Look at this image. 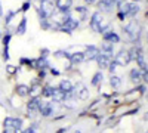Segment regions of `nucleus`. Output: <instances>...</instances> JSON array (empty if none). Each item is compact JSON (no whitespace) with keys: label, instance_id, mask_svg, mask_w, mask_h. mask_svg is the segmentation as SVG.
Returning a JSON list of instances; mask_svg holds the SVG:
<instances>
[{"label":"nucleus","instance_id":"f257e3e1","mask_svg":"<svg viewBox=\"0 0 148 133\" xmlns=\"http://www.w3.org/2000/svg\"><path fill=\"white\" fill-rule=\"evenodd\" d=\"M37 12H39L40 19L51 18L55 14V5H53V2H51V0H43V2H40V8L37 9Z\"/></svg>","mask_w":148,"mask_h":133},{"label":"nucleus","instance_id":"f03ea898","mask_svg":"<svg viewBox=\"0 0 148 133\" xmlns=\"http://www.w3.org/2000/svg\"><path fill=\"white\" fill-rule=\"evenodd\" d=\"M125 31L127 33V35H129V39L130 40H136L138 39V35H139V31H141V27L138 25L136 22H130L129 25H126L125 27Z\"/></svg>","mask_w":148,"mask_h":133},{"label":"nucleus","instance_id":"7ed1b4c3","mask_svg":"<svg viewBox=\"0 0 148 133\" xmlns=\"http://www.w3.org/2000/svg\"><path fill=\"white\" fill-rule=\"evenodd\" d=\"M114 62H116L117 65H121V67L127 65V64L130 62L129 52H127V50H125V49H121V50H120V52L116 55V58H114Z\"/></svg>","mask_w":148,"mask_h":133},{"label":"nucleus","instance_id":"20e7f679","mask_svg":"<svg viewBox=\"0 0 148 133\" xmlns=\"http://www.w3.org/2000/svg\"><path fill=\"white\" fill-rule=\"evenodd\" d=\"M79 27V21L77 19H74V18H70V19H67L62 25H61V30L59 31H64V33H71V31H74Z\"/></svg>","mask_w":148,"mask_h":133},{"label":"nucleus","instance_id":"39448f33","mask_svg":"<svg viewBox=\"0 0 148 133\" xmlns=\"http://www.w3.org/2000/svg\"><path fill=\"white\" fill-rule=\"evenodd\" d=\"M98 55H99V49L96 46H88L86 47V52L83 53L84 61H93V59H96Z\"/></svg>","mask_w":148,"mask_h":133},{"label":"nucleus","instance_id":"423d86ee","mask_svg":"<svg viewBox=\"0 0 148 133\" xmlns=\"http://www.w3.org/2000/svg\"><path fill=\"white\" fill-rule=\"evenodd\" d=\"M39 111L42 113L43 117H49V115L53 114V106H52L51 102H42V101H39Z\"/></svg>","mask_w":148,"mask_h":133},{"label":"nucleus","instance_id":"0eeeda50","mask_svg":"<svg viewBox=\"0 0 148 133\" xmlns=\"http://www.w3.org/2000/svg\"><path fill=\"white\" fill-rule=\"evenodd\" d=\"M102 19H104V16H102L101 12H95V14L92 15L90 27H92V30H93L95 33H101V31H99V22H101Z\"/></svg>","mask_w":148,"mask_h":133},{"label":"nucleus","instance_id":"6e6552de","mask_svg":"<svg viewBox=\"0 0 148 133\" xmlns=\"http://www.w3.org/2000/svg\"><path fill=\"white\" fill-rule=\"evenodd\" d=\"M51 18H53L52 21H53V22H56L58 25H62V24H64L67 19H70L71 16H70V14H68V12H61V10H59L58 14L55 12V14H53Z\"/></svg>","mask_w":148,"mask_h":133},{"label":"nucleus","instance_id":"1a4fd4ad","mask_svg":"<svg viewBox=\"0 0 148 133\" xmlns=\"http://www.w3.org/2000/svg\"><path fill=\"white\" fill-rule=\"evenodd\" d=\"M73 93H76L79 99H88V96H89V90L86 89V86L83 83H79L76 90H73Z\"/></svg>","mask_w":148,"mask_h":133},{"label":"nucleus","instance_id":"9d476101","mask_svg":"<svg viewBox=\"0 0 148 133\" xmlns=\"http://www.w3.org/2000/svg\"><path fill=\"white\" fill-rule=\"evenodd\" d=\"M73 6V0H56V8L61 12H70Z\"/></svg>","mask_w":148,"mask_h":133},{"label":"nucleus","instance_id":"9b49d317","mask_svg":"<svg viewBox=\"0 0 148 133\" xmlns=\"http://www.w3.org/2000/svg\"><path fill=\"white\" fill-rule=\"evenodd\" d=\"M51 98L53 99V102H64L67 99V93L58 87V89H53V93H52Z\"/></svg>","mask_w":148,"mask_h":133},{"label":"nucleus","instance_id":"f8f14e48","mask_svg":"<svg viewBox=\"0 0 148 133\" xmlns=\"http://www.w3.org/2000/svg\"><path fill=\"white\" fill-rule=\"evenodd\" d=\"M27 111H28V115H34L37 111H39V98H33V99L28 102Z\"/></svg>","mask_w":148,"mask_h":133},{"label":"nucleus","instance_id":"ddd939ff","mask_svg":"<svg viewBox=\"0 0 148 133\" xmlns=\"http://www.w3.org/2000/svg\"><path fill=\"white\" fill-rule=\"evenodd\" d=\"M102 37H104L105 42H110V43H119V42H120V37H119V35H117L114 31H108V30H105Z\"/></svg>","mask_w":148,"mask_h":133},{"label":"nucleus","instance_id":"4468645a","mask_svg":"<svg viewBox=\"0 0 148 133\" xmlns=\"http://www.w3.org/2000/svg\"><path fill=\"white\" fill-rule=\"evenodd\" d=\"M96 62H98V65H99L101 68H108L110 64H111V58H108V56H105V55H102L99 52V55L96 56Z\"/></svg>","mask_w":148,"mask_h":133},{"label":"nucleus","instance_id":"2eb2a0df","mask_svg":"<svg viewBox=\"0 0 148 133\" xmlns=\"http://www.w3.org/2000/svg\"><path fill=\"white\" fill-rule=\"evenodd\" d=\"M59 89L62 90V92H65L67 95L68 93H73V90H74V86H73V83L70 81V80H62L59 83Z\"/></svg>","mask_w":148,"mask_h":133},{"label":"nucleus","instance_id":"dca6fc26","mask_svg":"<svg viewBox=\"0 0 148 133\" xmlns=\"http://www.w3.org/2000/svg\"><path fill=\"white\" fill-rule=\"evenodd\" d=\"M68 58H70V62H71V64H79V62L84 61V56H83V53H82V52H77V53H71Z\"/></svg>","mask_w":148,"mask_h":133},{"label":"nucleus","instance_id":"f3484780","mask_svg":"<svg viewBox=\"0 0 148 133\" xmlns=\"http://www.w3.org/2000/svg\"><path fill=\"white\" fill-rule=\"evenodd\" d=\"M16 93L19 96H27V95H30V87L27 86V84H18L16 86Z\"/></svg>","mask_w":148,"mask_h":133},{"label":"nucleus","instance_id":"a211bd4d","mask_svg":"<svg viewBox=\"0 0 148 133\" xmlns=\"http://www.w3.org/2000/svg\"><path fill=\"white\" fill-rule=\"evenodd\" d=\"M27 31V18L24 16L22 19H21V22L18 24V27H16V33L18 34H24Z\"/></svg>","mask_w":148,"mask_h":133},{"label":"nucleus","instance_id":"6ab92c4d","mask_svg":"<svg viewBox=\"0 0 148 133\" xmlns=\"http://www.w3.org/2000/svg\"><path fill=\"white\" fill-rule=\"evenodd\" d=\"M141 78H142V74H141L136 68H133V70L130 71V80H132L133 83H139Z\"/></svg>","mask_w":148,"mask_h":133},{"label":"nucleus","instance_id":"aec40b11","mask_svg":"<svg viewBox=\"0 0 148 133\" xmlns=\"http://www.w3.org/2000/svg\"><path fill=\"white\" fill-rule=\"evenodd\" d=\"M139 12V6L136 3H129V12H127V16H135Z\"/></svg>","mask_w":148,"mask_h":133},{"label":"nucleus","instance_id":"412c9836","mask_svg":"<svg viewBox=\"0 0 148 133\" xmlns=\"http://www.w3.org/2000/svg\"><path fill=\"white\" fill-rule=\"evenodd\" d=\"M110 84H111V86H113L114 89H119V87H120V84H121V80H120V77H119V76H113V74H111Z\"/></svg>","mask_w":148,"mask_h":133},{"label":"nucleus","instance_id":"4be33fe9","mask_svg":"<svg viewBox=\"0 0 148 133\" xmlns=\"http://www.w3.org/2000/svg\"><path fill=\"white\" fill-rule=\"evenodd\" d=\"M141 53H142V52H141L139 47H133V49H130V50H129V58H130V61H132V59H138V56H139Z\"/></svg>","mask_w":148,"mask_h":133},{"label":"nucleus","instance_id":"5701e85b","mask_svg":"<svg viewBox=\"0 0 148 133\" xmlns=\"http://www.w3.org/2000/svg\"><path fill=\"white\" fill-rule=\"evenodd\" d=\"M98 6H99L101 12H108V14H110V12H113V6H111V5H108V3H105L104 0H101V2H99V5H98Z\"/></svg>","mask_w":148,"mask_h":133},{"label":"nucleus","instance_id":"b1692460","mask_svg":"<svg viewBox=\"0 0 148 133\" xmlns=\"http://www.w3.org/2000/svg\"><path fill=\"white\" fill-rule=\"evenodd\" d=\"M117 6H119V12H121L123 15H126V16H127V12H129V3L121 2V3H119Z\"/></svg>","mask_w":148,"mask_h":133},{"label":"nucleus","instance_id":"393cba45","mask_svg":"<svg viewBox=\"0 0 148 133\" xmlns=\"http://www.w3.org/2000/svg\"><path fill=\"white\" fill-rule=\"evenodd\" d=\"M40 93H42V87L40 86H37V84H36L34 87H30V95L33 96V98H37Z\"/></svg>","mask_w":148,"mask_h":133},{"label":"nucleus","instance_id":"a878e982","mask_svg":"<svg viewBox=\"0 0 148 133\" xmlns=\"http://www.w3.org/2000/svg\"><path fill=\"white\" fill-rule=\"evenodd\" d=\"M136 62L139 64V67H141V70H142V71H147V70H148V67H147V62H145V59H144V55H142V53L138 56Z\"/></svg>","mask_w":148,"mask_h":133},{"label":"nucleus","instance_id":"bb28decb","mask_svg":"<svg viewBox=\"0 0 148 133\" xmlns=\"http://www.w3.org/2000/svg\"><path fill=\"white\" fill-rule=\"evenodd\" d=\"M3 126L5 129H14V117H6L3 120Z\"/></svg>","mask_w":148,"mask_h":133},{"label":"nucleus","instance_id":"cd10ccee","mask_svg":"<svg viewBox=\"0 0 148 133\" xmlns=\"http://www.w3.org/2000/svg\"><path fill=\"white\" fill-rule=\"evenodd\" d=\"M53 89H55V87H52V86H46L45 89H42V90H43L42 95L45 96V98H51L52 93H53Z\"/></svg>","mask_w":148,"mask_h":133},{"label":"nucleus","instance_id":"c85d7f7f","mask_svg":"<svg viewBox=\"0 0 148 133\" xmlns=\"http://www.w3.org/2000/svg\"><path fill=\"white\" fill-rule=\"evenodd\" d=\"M99 81H102V74H101V72H96V74L93 76L92 84H93V86H98V84H99Z\"/></svg>","mask_w":148,"mask_h":133},{"label":"nucleus","instance_id":"c756f323","mask_svg":"<svg viewBox=\"0 0 148 133\" xmlns=\"http://www.w3.org/2000/svg\"><path fill=\"white\" fill-rule=\"evenodd\" d=\"M22 126V120L21 118H14V129H21Z\"/></svg>","mask_w":148,"mask_h":133},{"label":"nucleus","instance_id":"7c9ffc66","mask_svg":"<svg viewBox=\"0 0 148 133\" xmlns=\"http://www.w3.org/2000/svg\"><path fill=\"white\" fill-rule=\"evenodd\" d=\"M14 16H15V12H9V14L6 15V18H5V24H6V25L12 21V18H14Z\"/></svg>","mask_w":148,"mask_h":133},{"label":"nucleus","instance_id":"2f4dec72","mask_svg":"<svg viewBox=\"0 0 148 133\" xmlns=\"http://www.w3.org/2000/svg\"><path fill=\"white\" fill-rule=\"evenodd\" d=\"M10 39H12V34H10V33H8V34L5 35V37H3V44H5V46H9Z\"/></svg>","mask_w":148,"mask_h":133},{"label":"nucleus","instance_id":"473e14b6","mask_svg":"<svg viewBox=\"0 0 148 133\" xmlns=\"http://www.w3.org/2000/svg\"><path fill=\"white\" fill-rule=\"evenodd\" d=\"M76 12L84 16V14H86V8H83V6H77V8H76Z\"/></svg>","mask_w":148,"mask_h":133},{"label":"nucleus","instance_id":"72a5a7b5","mask_svg":"<svg viewBox=\"0 0 148 133\" xmlns=\"http://www.w3.org/2000/svg\"><path fill=\"white\" fill-rule=\"evenodd\" d=\"M30 6H31V2L28 0V2H25V3L22 5V9H21V10H22V12H27V10L30 9Z\"/></svg>","mask_w":148,"mask_h":133},{"label":"nucleus","instance_id":"f704fd0d","mask_svg":"<svg viewBox=\"0 0 148 133\" xmlns=\"http://www.w3.org/2000/svg\"><path fill=\"white\" fill-rule=\"evenodd\" d=\"M116 68H117V64H116V62L113 61V62L110 64V67H108V70H110V72H111V74H113V72L116 71Z\"/></svg>","mask_w":148,"mask_h":133},{"label":"nucleus","instance_id":"c9c22d12","mask_svg":"<svg viewBox=\"0 0 148 133\" xmlns=\"http://www.w3.org/2000/svg\"><path fill=\"white\" fill-rule=\"evenodd\" d=\"M8 72H9V74H15V72H16V68H15L14 65H8Z\"/></svg>","mask_w":148,"mask_h":133},{"label":"nucleus","instance_id":"e433bc0d","mask_svg":"<svg viewBox=\"0 0 148 133\" xmlns=\"http://www.w3.org/2000/svg\"><path fill=\"white\" fill-rule=\"evenodd\" d=\"M142 78H144V81L148 84V70H147V71H142Z\"/></svg>","mask_w":148,"mask_h":133},{"label":"nucleus","instance_id":"4c0bfd02","mask_svg":"<svg viewBox=\"0 0 148 133\" xmlns=\"http://www.w3.org/2000/svg\"><path fill=\"white\" fill-rule=\"evenodd\" d=\"M24 133H37V132L34 130V127H30V129H27V130H24Z\"/></svg>","mask_w":148,"mask_h":133},{"label":"nucleus","instance_id":"58836bf2","mask_svg":"<svg viewBox=\"0 0 148 133\" xmlns=\"http://www.w3.org/2000/svg\"><path fill=\"white\" fill-rule=\"evenodd\" d=\"M3 133H15V129H5Z\"/></svg>","mask_w":148,"mask_h":133},{"label":"nucleus","instance_id":"ea45409f","mask_svg":"<svg viewBox=\"0 0 148 133\" xmlns=\"http://www.w3.org/2000/svg\"><path fill=\"white\" fill-rule=\"evenodd\" d=\"M51 72H52V74H55V76H58V74H59V71H58V70H53V68L51 70Z\"/></svg>","mask_w":148,"mask_h":133},{"label":"nucleus","instance_id":"a19ab883","mask_svg":"<svg viewBox=\"0 0 148 133\" xmlns=\"http://www.w3.org/2000/svg\"><path fill=\"white\" fill-rule=\"evenodd\" d=\"M119 18H120V19H125V18H126V15H123L121 12H119Z\"/></svg>","mask_w":148,"mask_h":133},{"label":"nucleus","instance_id":"79ce46f5","mask_svg":"<svg viewBox=\"0 0 148 133\" xmlns=\"http://www.w3.org/2000/svg\"><path fill=\"white\" fill-rule=\"evenodd\" d=\"M86 3H89V5H92V3H95V0H84Z\"/></svg>","mask_w":148,"mask_h":133},{"label":"nucleus","instance_id":"37998d69","mask_svg":"<svg viewBox=\"0 0 148 133\" xmlns=\"http://www.w3.org/2000/svg\"><path fill=\"white\" fill-rule=\"evenodd\" d=\"M3 15V9H2V3H0V16Z\"/></svg>","mask_w":148,"mask_h":133},{"label":"nucleus","instance_id":"c03bdc74","mask_svg":"<svg viewBox=\"0 0 148 133\" xmlns=\"http://www.w3.org/2000/svg\"><path fill=\"white\" fill-rule=\"evenodd\" d=\"M15 133H24V132H22L21 129H15Z\"/></svg>","mask_w":148,"mask_h":133},{"label":"nucleus","instance_id":"a18cd8bd","mask_svg":"<svg viewBox=\"0 0 148 133\" xmlns=\"http://www.w3.org/2000/svg\"><path fill=\"white\" fill-rule=\"evenodd\" d=\"M116 2V5H119V3H121V2H125V0H114Z\"/></svg>","mask_w":148,"mask_h":133},{"label":"nucleus","instance_id":"49530a36","mask_svg":"<svg viewBox=\"0 0 148 133\" xmlns=\"http://www.w3.org/2000/svg\"><path fill=\"white\" fill-rule=\"evenodd\" d=\"M64 132H65V129H61V130H58L56 133H64Z\"/></svg>","mask_w":148,"mask_h":133},{"label":"nucleus","instance_id":"de8ad7c7","mask_svg":"<svg viewBox=\"0 0 148 133\" xmlns=\"http://www.w3.org/2000/svg\"><path fill=\"white\" fill-rule=\"evenodd\" d=\"M145 96H147V99H148V92H147V93H145Z\"/></svg>","mask_w":148,"mask_h":133},{"label":"nucleus","instance_id":"09e8293b","mask_svg":"<svg viewBox=\"0 0 148 133\" xmlns=\"http://www.w3.org/2000/svg\"><path fill=\"white\" fill-rule=\"evenodd\" d=\"M133 2H141V0H133Z\"/></svg>","mask_w":148,"mask_h":133},{"label":"nucleus","instance_id":"8fccbe9b","mask_svg":"<svg viewBox=\"0 0 148 133\" xmlns=\"http://www.w3.org/2000/svg\"><path fill=\"white\" fill-rule=\"evenodd\" d=\"M145 15H147V16H148V10H147V14H145Z\"/></svg>","mask_w":148,"mask_h":133},{"label":"nucleus","instance_id":"3c124183","mask_svg":"<svg viewBox=\"0 0 148 133\" xmlns=\"http://www.w3.org/2000/svg\"><path fill=\"white\" fill-rule=\"evenodd\" d=\"M0 35H2V34H0Z\"/></svg>","mask_w":148,"mask_h":133},{"label":"nucleus","instance_id":"603ef678","mask_svg":"<svg viewBox=\"0 0 148 133\" xmlns=\"http://www.w3.org/2000/svg\"><path fill=\"white\" fill-rule=\"evenodd\" d=\"M147 114H148V113H147Z\"/></svg>","mask_w":148,"mask_h":133},{"label":"nucleus","instance_id":"864d4df0","mask_svg":"<svg viewBox=\"0 0 148 133\" xmlns=\"http://www.w3.org/2000/svg\"><path fill=\"white\" fill-rule=\"evenodd\" d=\"M147 133H148V132H147Z\"/></svg>","mask_w":148,"mask_h":133}]
</instances>
